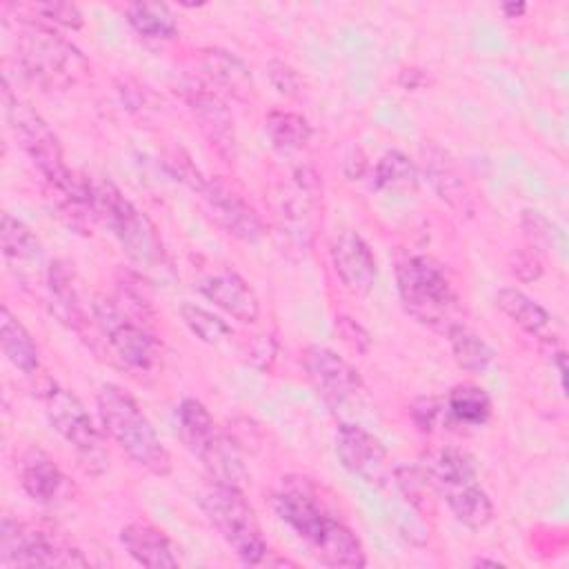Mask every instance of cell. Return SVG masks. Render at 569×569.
<instances>
[{
  "label": "cell",
  "mask_w": 569,
  "mask_h": 569,
  "mask_svg": "<svg viewBox=\"0 0 569 569\" xmlns=\"http://www.w3.org/2000/svg\"><path fill=\"white\" fill-rule=\"evenodd\" d=\"M336 453L340 465L369 487H385L391 476V462L382 442L353 422H340L336 429Z\"/></svg>",
  "instance_id": "cell-11"
},
{
  "label": "cell",
  "mask_w": 569,
  "mask_h": 569,
  "mask_svg": "<svg viewBox=\"0 0 569 569\" xmlns=\"http://www.w3.org/2000/svg\"><path fill=\"white\" fill-rule=\"evenodd\" d=\"M449 511L469 529H482L493 520V505L487 491L476 482L453 487L442 493Z\"/></svg>",
  "instance_id": "cell-25"
},
{
  "label": "cell",
  "mask_w": 569,
  "mask_h": 569,
  "mask_svg": "<svg viewBox=\"0 0 569 569\" xmlns=\"http://www.w3.org/2000/svg\"><path fill=\"white\" fill-rule=\"evenodd\" d=\"M373 187L378 191H413L418 187V169L402 151H387L373 169Z\"/></svg>",
  "instance_id": "cell-32"
},
{
  "label": "cell",
  "mask_w": 569,
  "mask_h": 569,
  "mask_svg": "<svg viewBox=\"0 0 569 569\" xmlns=\"http://www.w3.org/2000/svg\"><path fill=\"white\" fill-rule=\"evenodd\" d=\"M264 129L271 142L282 151L302 149L311 138V124L293 111H271L264 118Z\"/></svg>",
  "instance_id": "cell-33"
},
{
  "label": "cell",
  "mask_w": 569,
  "mask_h": 569,
  "mask_svg": "<svg viewBox=\"0 0 569 569\" xmlns=\"http://www.w3.org/2000/svg\"><path fill=\"white\" fill-rule=\"evenodd\" d=\"M420 158H422V171H425L429 184L433 187V191L449 207L471 213V209H473L471 193H469V187H467L456 160L442 147H438L433 142L422 144Z\"/></svg>",
  "instance_id": "cell-17"
},
{
  "label": "cell",
  "mask_w": 569,
  "mask_h": 569,
  "mask_svg": "<svg viewBox=\"0 0 569 569\" xmlns=\"http://www.w3.org/2000/svg\"><path fill=\"white\" fill-rule=\"evenodd\" d=\"M187 104L191 109V113L196 116L202 133L207 136L209 144L218 151V156H222L227 162L236 160L238 153V140H236V127H233V118L231 111L227 109V104L218 98V93L209 91L207 87H189L187 93Z\"/></svg>",
  "instance_id": "cell-14"
},
{
  "label": "cell",
  "mask_w": 569,
  "mask_h": 569,
  "mask_svg": "<svg viewBox=\"0 0 569 569\" xmlns=\"http://www.w3.org/2000/svg\"><path fill=\"white\" fill-rule=\"evenodd\" d=\"M331 262L347 291L365 296L373 289L378 267L373 251L360 233L342 231L331 244Z\"/></svg>",
  "instance_id": "cell-15"
},
{
  "label": "cell",
  "mask_w": 569,
  "mask_h": 569,
  "mask_svg": "<svg viewBox=\"0 0 569 569\" xmlns=\"http://www.w3.org/2000/svg\"><path fill=\"white\" fill-rule=\"evenodd\" d=\"M200 460L207 467L213 482L242 489L249 478L238 445L222 431H218L213 442L202 451Z\"/></svg>",
  "instance_id": "cell-22"
},
{
  "label": "cell",
  "mask_w": 569,
  "mask_h": 569,
  "mask_svg": "<svg viewBox=\"0 0 569 569\" xmlns=\"http://www.w3.org/2000/svg\"><path fill=\"white\" fill-rule=\"evenodd\" d=\"M0 244L2 253L13 264H33L42 256V244L33 229L11 213H2L0 220Z\"/></svg>",
  "instance_id": "cell-28"
},
{
  "label": "cell",
  "mask_w": 569,
  "mask_h": 569,
  "mask_svg": "<svg viewBox=\"0 0 569 569\" xmlns=\"http://www.w3.org/2000/svg\"><path fill=\"white\" fill-rule=\"evenodd\" d=\"M473 565H478V567H482V565H491V567H498L500 562H498V560H489V558H478V560H473Z\"/></svg>",
  "instance_id": "cell-45"
},
{
  "label": "cell",
  "mask_w": 569,
  "mask_h": 569,
  "mask_svg": "<svg viewBox=\"0 0 569 569\" xmlns=\"http://www.w3.org/2000/svg\"><path fill=\"white\" fill-rule=\"evenodd\" d=\"M400 300L409 316L433 329L447 331L458 311V296L445 269L422 253H411L396 264Z\"/></svg>",
  "instance_id": "cell-4"
},
{
  "label": "cell",
  "mask_w": 569,
  "mask_h": 569,
  "mask_svg": "<svg viewBox=\"0 0 569 569\" xmlns=\"http://www.w3.org/2000/svg\"><path fill=\"white\" fill-rule=\"evenodd\" d=\"M302 367L316 391L333 409H345L353 405L365 391L360 373L345 358L327 347H307L302 353Z\"/></svg>",
  "instance_id": "cell-12"
},
{
  "label": "cell",
  "mask_w": 569,
  "mask_h": 569,
  "mask_svg": "<svg viewBox=\"0 0 569 569\" xmlns=\"http://www.w3.org/2000/svg\"><path fill=\"white\" fill-rule=\"evenodd\" d=\"M500 9H502L505 18H520L527 11V4L525 2H505Z\"/></svg>",
  "instance_id": "cell-44"
},
{
  "label": "cell",
  "mask_w": 569,
  "mask_h": 569,
  "mask_svg": "<svg viewBox=\"0 0 569 569\" xmlns=\"http://www.w3.org/2000/svg\"><path fill=\"white\" fill-rule=\"evenodd\" d=\"M496 307L511 322H516L522 331H527L531 336H540L551 322L549 311L540 302H536L533 298H529L525 291H520L516 287L500 289L496 293Z\"/></svg>",
  "instance_id": "cell-27"
},
{
  "label": "cell",
  "mask_w": 569,
  "mask_h": 569,
  "mask_svg": "<svg viewBox=\"0 0 569 569\" xmlns=\"http://www.w3.org/2000/svg\"><path fill=\"white\" fill-rule=\"evenodd\" d=\"M2 102L4 113L9 120V127L13 136L18 138L22 151L29 156V160L36 164V169L42 173L47 182V191H60L64 189L76 173L64 164L62 147L58 136L51 131V127L44 122L40 113H36L27 102H22L9 87L7 78L2 84Z\"/></svg>",
  "instance_id": "cell-7"
},
{
  "label": "cell",
  "mask_w": 569,
  "mask_h": 569,
  "mask_svg": "<svg viewBox=\"0 0 569 569\" xmlns=\"http://www.w3.org/2000/svg\"><path fill=\"white\" fill-rule=\"evenodd\" d=\"M180 318L187 325V329L204 345H220L231 336V327L216 313L207 311L200 305L182 302L180 305Z\"/></svg>",
  "instance_id": "cell-35"
},
{
  "label": "cell",
  "mask_w": 569,
  "mask_h": 569,
  "mask_svg": "<svg viewBox=\"0 0 569 569\" xmlns=\"http://www.w3.org/2000/svg\"><path fill=\"white\" fill-rule=\"evenodd\" d=\"M522 227L533 240L551 242V238H553V227L540 211H531V209L522 211Z\"/></svg>",
  "instance_id": "cell-41"
},
{
  "label": "cell",
  "mask_w": 569,
  "mask_h": 569,
  "mask_svg": "<svg viewBox=\"0 0 569 569\" xmlns=\"http://www.w3.org/2000/svg\"><path fill=\"white\" fill-rule=\"evenodd\" d=\"M91 313L100 333L127 367L149 371L156 365L158 345L153 336L142 327V322L131 318L116 300L96 296L91 302Z\"/></svg>",
  "instance_id": "cell-10"
},
{
  "label": "cell",
  "mask_w": 569,
  "mask_h": 569,
  "mask_svg": "<svg viewBox=\"0 0 569 569\" xmlns=\"http://www.w3.org/2000/svg\"><path fill=\"white\" fill-rule=\"evenodd\" d=\"M198 502L211 527L244 565L264 562L269 545L262 536L256 511L247 502L242 489L213 482L200 493Z\"/></svg>",
  "instance_id": "cell-6"
},
{
  "label": "cell",
  "mask_w": 569,
  "mask_h": 569,
  "mask_svg": "<svg viewBox=\"0 0 569 569\" xmlns=\"http://www.w3.org/2000/svg\"><path fill=\"white\" fill-rule=\"evenodd\" d=\"M18 62L44 89H69L89 76L82 51L44 24H27L16 40Z\"/></svg>",
  "instance_id": "cell-5"
},
{
  "label": "cell",
  "mask_w": 569,
  "mask_h": 569,
  "mask_svg": "<svg viewBox=\"0 0 569 569\" xmlns=\"http://www.w3.org/2000/svg\"><path fill=\"white\" fill-rule=\"evenodd\" d=\"M336 331H338V336L342 338V342L345 345H349V349H353L356 353H367L369 351V347H371V336H369V331L360 325V322H356L353 318H349V316H338L336 318Z\"/></svg>",
  "instance_id": "cell-39"
},
{
  "label": "cell",
  "mask_w": 569,
  "mask_h": 569,
  "mask_svg": "<svg viewBox=\"0 0 569 569\" xmlns=\"http://www.w3.org/2000/svg\"><path fill=\"white\" fill-rule=\"evenodd\" d=\"M509 267H511V273L522 282L538 280L542 276V269H545L540 251L536 247H525V249L513 251Z\"/></svg>",
  "instance_id": "cell-38"
},
{
  "label": "cell",
  "mask_w": 569,
  "mask_h": 569,
  "mask_svg": "<svg viewBox=\"0 0 569 569\" xmlns=\"http://www.w3.org/2000/svg\"><path fill=\"white\" fill-rule=\"evenodd\" d=\"M27 11L40 16L42 22H51V24H60L67 29H80L82 27V13L76 4L71 2H33L27 7Z\"/></svg>",
  "instance_id": "cell-37"
},
{
  "label": "cell",
  "mask_w": 569,
  "mask_h": 569,
  "mask_svg": "<svg viewBox=\"0 0 569 569\" xmlns=\"http://www.w3.org/2000/svg\"><path fill=\"white\" fill-rule=\"evenodd\" d=\"M96 213L136 267L147 273L167 271V251L153 222L109 180L96 182Z\"/></svg>",
  "instance_id": "cell-3"
},
{
  "label": "cell",
  "mask_w": 569,
  "mask_h": 569,
  "mask_svg": "<svg viewBox=\"0 0 569 569\" xmlns=\"http://www.w3.org/2000/svg\"><path fill=\"white\" fill-rule=\"evenodd\" d=\"M42 405L49 425L69 447H73L82 467L89 473H102L109 460L104 438L78 396L51 382L42 393Z\"/></svg>",
  "instance_id": "cell-8"
},
{
  "label": "cell",
  "mask_w": 569,
  "mask_h": 569,
  "mask_svg": "<svg viewBox=\"0 0 569 569\" xmlns=\"http://www.w3.org/2000/svg\"><path fill=\"white\" fill-rule=\"evenodd\" d=\"M367 171V156L360 147H353L345 158V176L349 180H360Z\"/></svg>",
  "instance_id": "cell-42"
},
{
  "label": "cell",
  "mask_w": 569,
  "mask_h": 569,
  "mask_svg": "<svg viewBox=\"0 0 569 569\" xmlns=\"http://www.w3.org/2000/svg\"><path fill=\"white\" fill-rule=\"evenodd\" d=\"M89 560L60 536L18 522H0V567H87Z\"/></svg>",
  "instance_id": "cell-9"
},
{
  "label": "cell",
  "mask_w": 569,
  "mask_h": 569,
  "mask_svg": "<svg viewBox=\"0 0 569 569\" xmlns=\"http://www.w3.org/2000/svg\"><path fill=\"white\" fill-rule=\"evenodd\" d=\"M0 345L7 360L22 373H33L40 367V353L31 333L7 305L0 309Z\"/></svg>",
  "instance_id": "cell-24"
},
{
  "label": "cell",
  "mask_w": 569,
  "mask_h": 569,
  "mask_svg": "<svg viewBox=\"0 0 569 569\" xmlns=\"http://www.w3.org/2000/svg\"><path fill=\"white\" fill-rule=\"evenodd\" d=\"M202 64H204V71L211 76V80H216L233 98H240V100L249 98L253 89L251 73L238 56L224 49H207L202 56Z\"/></svg>",
  "instance_id": "cell-26"
},
{
  "label": "cell",
  "mask_w": 569,
  "mask_h": 569,
  "mask_svg": "<svg viewBox=\"0 0 569 569\" xmlns=\"http://www.w3.org/2000/svg\"><path fill=\"white\" fill-rule=\"evenodd\" d=\"M120 542L129 556L149 569H173L178 567L176 549L169 536L144 520H133L120 529Z\"/></svg>",
  "instance_id": "cell-19"
},
{
  "label": "cell",
  "mask_w": 569,
  "mask_h": 569,
  "mask_svg": "<svg viewBox=\"0 0 569 569\" xmlns=\"http://www.w3.org/2000/svg\"><path fill=\"white\" fill-rule=\"evenodd\" d=\"M393 482L402 491V496L420 511L433 509V496L438 493L429 473L422 465H402L393 469Z\"/></svg>",
  "instance_id": "cell-34"
},
{
  "label": "cell",
  "mask_w": 569,
  "mask_h": 569,
  "mask_svg": "<svg viewBox=\"0 0 569 569\" xmlns=\"http://www.w3.org/2000/svg\"><path fill=\"white\" fill-rule=\"evenodd\" d=\"M447 340H449V347H451V353H453L458 367L465 371H471V373L485 371L496 356L493 349L462 322H453L447 329Z\"/></svg>",
  "instance_id": "cell-29"
},
{
  "label": "cell",
  "mask_w": 569,
  "mask_h": 569,
  "mask_svg": "<svg viewBox=\"0 0 569 569\" xmlns=\"http://www.w3.org/2000/svg\"><path fill=\"white\" fill-rule=\"evenodd\" d=\"M176 431L182 445L193 453L202 456V451L218 436V427L207 411V407L196 398H184L176 409Z\"/></svg>",
  "instance_id": "cell-23"
},
{
  "label": "cell",
  "mask_w": 569,
  "mask_h": 569,
  "mask_svg": "<svg viewBox=\"0 0 569 569\" xmlns=\"http://www.w3.org/2000/svg\"><path fill=\"white\" fill-rule=\"evenodd\" d=\"M422 80H425V76H422V71H418V69H405L402 76H400V84H402L405 89H416Z\"/></svg>",
  "instance_id": "cell-43"
},
{
  "label": "cell",
  "mask_w": 569,
  "mask_h": 569,
  "mask_svg": "<svg viewBox=\"0 0 569 569\" xmlns=\"http://www.w3.org/2000/svg\"><path fill=\"white\" fill-rule=\"evenodd\" d=\"M445 400L456 425L480 427L491 418V398L482 387L456 385Z\"/></svg>",
  "instance_id": "cell-30"
},
{
  "label": "cell",
  "mask_w": 569,
  "mask_h": 569,
  "mask_svg": "<svg viewBox=\"0 0 569 569\" xmlns=\"http://www.w3.org/2000/svg\"><path fill=\"white\" fill-rule=\"evenodd\" d=\"M198 289L207 300H211L216 307H220L224 313L242 325H253L260 316L256 291L233 269H222L204 276L198 282Z\"/></svg>",
  "instance_id": "cell-16"
},
{
  "label": "cell",
  "mask_w": 569,
  "mask_h": 569,
  "mask_svg": "<svg viewBox=\"0 0 569 569\" xmlns=\"http://www.w3.org/2000/svg\"><path fill=\"white\" fill-rule=\"evenodd\" d=\"M20 485L27 496L42 505H53L67 491V478L56 460L40 447H29L20 456Z\"/></svg>",
  "instance_id": "cell-18"
},
{
  "label": "cell",
  "mask_w": 569,
  "mask_h": 569,
  "mask_svg": "<svg viewBox=\"0 0 569 569\" xmlns=\"http://www.w3.org/2000/svg\"><path fill=\"white\" fill-rule=\"evenodd\" d=\"M47 284L51 296V311L69 329L82 331L87 325V313H84L71 267L62 260H53L47 269Z\"/></svg>",
  "instance_id": "cell-21"
},
{
  "label": "cell",
  "mask_w": 569,
  "mask_h": 569,
  "mask_svg": "<svg viewBox=\"0 0 569 569\" xmlns=\"http://www.w3.org/2000/svg\"><path fill=\"white\" fill-rule=\"evenodd\" d=\"M267 76L271 80V84L282 93V96H298L300 93V87H302V80L298 76V71L282 62V60H271L267 64Z\"/></svg>",
  "instance_id": "cell-40"
},
{
  "label": "cell",
  "mask_w": 569,
  "mask_h": 569,
  "mask_svg": "<svg viewBox=\"0 0 569 569\" xmlns=\"http://www.w3.org/2000/svg\"><path fill=\"white\" fill-rule=\"evenodd\" d=\"M213 213V218L231 233L233 238L242 242H256L262 238L264 227L256 209L236 193L227 182L213 178L204 182V189L200 191Z\"/></svg>",
  "instance_id": "cell-13"
},
{
  "label": "cell",
  "mask_w": 569,
  "mask_h": 569,
  "mask_svg": "<svg viewBox=\"0 0 569 569\" xmlns=\"http://www.w3.org/2000/svg\"><path fill=\"white\" fill-rule=\"evenodd\" d=\"M411 416H413V422L431 433V431H440V429H447L453 422L451 413H449V407H447V400L445 398H438V396H422L413 402L411 407Z\"/></svg>",
  "instance_id": "cell-36"
},
{
  "label": "cell",
  "mask_w": 569,
  "mask_h": 569,
  "mask_svg": "<svg viewBox=\"0 0 569 569\" xmlns=\"http://www.w3.org/2000/svg\"><path fill=\"white\" fill-rule=\"evenodd\" d=\"M273 509L329 567H365V549L358 536L318 500L307 478H287L273 496Z\"/></svg>",
  "instance_id": "cell-1"
},
{
  "label": "cell",
  "mask_w": 569,
  "mask_h": 569,
  "mask_svg": "<svg viewBox=\"0 0 569 569\" xmlns=\"http://www.w3.org/2000/svg\"><path fill=\"white\" fill-rule=\"evenodd\" d=\"M127 22L144 38L169 40L176 36L178 24L167 4L160 2H133L124 7Z\"/></svg>",
  "instance_id": "cell-31"
},
{
  "label": "cell",
  "mask_w": 569,
  "mask_h": 569,
  "mask_svg": "<svg viewBox=\"0 0 569 569\" xmlns=\"http://www.w3.org/2000/svg\"><path fill=\"white\" fill-rule=\"evenodd\" d=\"M98 413L104 431L138 467L160 478L171 473V456L167 447L160 442L151 420L127 389L111 382L102 385L98 391Z\"/></svg>",
  "instance_id": "cell-2"
},
{
  "label": "cell",
  "mask_w": 569,
  "mask_h": 569,
  "mask_svg": "<svg viewBox=\"0 0 569 569\" xmlns=\"http://www.w3.org/2000/svg\"><path fill=\"white\" fill-rule=\"evenodd\" d=\"M420 465L429 473L440 496L453 487L478 480V467L473 456L458 447H442V449L429 451Z\"/></svg>",
  "instance_id": "cell-20"
}]
</instances>
